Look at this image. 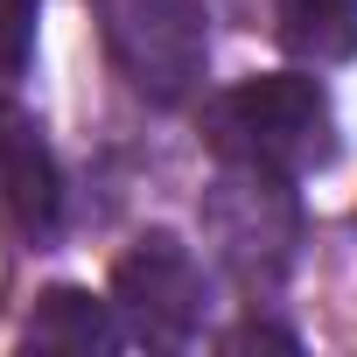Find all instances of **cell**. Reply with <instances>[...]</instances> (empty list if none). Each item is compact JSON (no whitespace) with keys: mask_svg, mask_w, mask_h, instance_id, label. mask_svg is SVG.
<instances>
[{"mask_svg":"<svg viewBox=\"0 0 357 357\" xmlns=\"http://www.w3.org/2000/svg\"><path fill=\"white\" fill-rule=\"evenodd\" d=\"M204 140L218 161L231 168H266V175H308L336 154V119L315 77L273 70V77H245L231 91L211 98L204 112Z\"/></svg>","mask_w":357,"mask_h":357,"instance_id":"1","label":"cell"},{"mask_svg":"<svg viewBox=\"0 0 357 357\" xmlns=\"http://www.w3.org/2000/svg\"><path fill=\"white\" fill-rule=\"evenodd\" d=\"M98 36L112 70L147 105H183L211 63L204 0H98Z\"/></svg>","mask_w":357,"mask_h":357,"instance_id":"2","label":"cell"},{"mask_svg":"<svg viewBox=\"0 0 357 357\" xmlns=\"http://www.w3.org/2000/svg\"><path fill=\"white\" fill-rule=\"evenodd\" d=\"M112 308L133 329V343H161V350H183L204 329L211 308V280L197 266V252L175 238V231H147L133 238V252L112 266Z\"/></svg>","mask_w":357,"mask_h":357,"instance_id":"3","label":"cell"},{"mask_svg":"<svg viewBox=\"0 0 357 357\" xmlns=\"http://www.w3.org/2000/svg\"><path fill=\"white\" fill-rule=\"evenodd\" d=\"M204 225H211L225 266H231L245 287L280 280L287 259H294V238H301V211H294L287 175L231 168V161H225V183L204 197Z\"/></svg>","mask_w":357,"mask_h":357,"instance_id":"4","label":"cell"},{"mask_svg":"<svg viewBox=\"0 0 357 357\" xmlns=\"http://www.w3.org/2000/svg\"><path fill=\"white\" fill-rule=\"evenodd\" d=\"M63 218V175H56V154L43 140V126L0 98V231L15 238H50Z\"/></svg>","mask_w":357,"mask_h":357,"instance_id":"5","label":"cell"},{"mask_svg":"<svg viewBox=\"0 0 357 357\" xmlns=\"http://www.w3.org/2000/svg\"><path fill=\"white\" fill-rule=\"evenodd\" d=\"M22 350H70V357H105V350H133V329L119 322L112 301L84 294V287H50L22 329Z\"/></svg>","mask_w":357,"mask_h":357,"instance_id":"6","label":"cell"},{"mask_svg":"<svg viewBox=\"0 0 357 357\" xmlns=\"http://www.w3.org/2000/svg\"><path fill=\"white\" fill-rule=\"evenodd\" d=\"M273 36L301 63H350L357 56V0H273Z\"/></svg>","mask_w":357,"mask_h":357,"instance_id":"7","label":"cell"},{"mask_svg":"<svg viewBox=\"0 0 357 357\" xmlns=\"http://www.w3.org/2000/svg\"><path fill=\"white\" fill-rule=\"evenodd\" d=\"M36 50V0H0V77H22Z\"/></svg>","mask_w":357,"mask_h":357,"instance_id":"8","label":"cell"},{"mask_svg":"<svg viewBox=\"0 0 357 357\" xmlns=\"http://www.w3.org/2000/svg\"><path fill=\"white\" fill-rule=\"evenodd\" d=\"M259 343L294 350V336H287V329H273V322H245V329H231V336H225V350H259Z\"/></svg>","mask_w":357,"mask_h":357,"instance_id":"9","label":"cell"}]
</instances>
